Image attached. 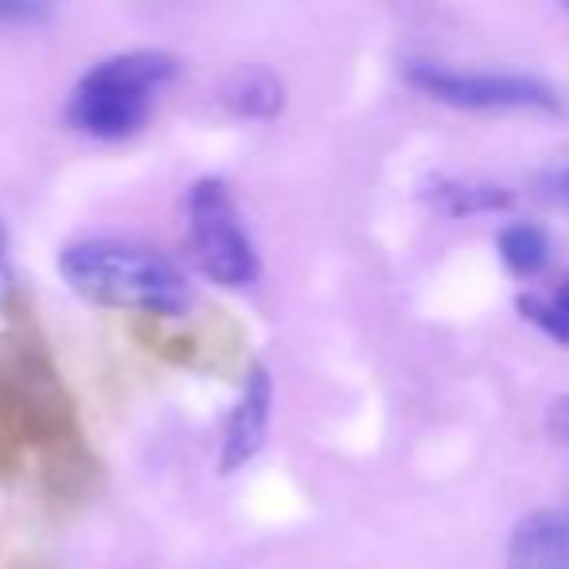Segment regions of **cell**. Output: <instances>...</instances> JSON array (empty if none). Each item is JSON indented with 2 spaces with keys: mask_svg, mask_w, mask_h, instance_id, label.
Wrapping results in <instances>:
<instances>
[{
  "mask_svg": "<svg viewBox=\"0 0 569 569\" xmlns=\"http://www.w3.org/2000/svg\"><path fill=\"white\" fill-rule=\"evenodd\" d=\"M67 284L106 309H133L149 317H180L191 301L183 273L149 246L121 238H82L59 253Z\"/></svg>",
  "mask_w": 569,
  "mask_h": 569,
  "instance_id": "cell-1",
  "label": "cell"
},
{
  "mask_svg": "<svg viewBox=\"0 0 569 569\" xmlns=\"http://www.w3.org/2000/svg\"><path fill=\"white\" fill-rule=\"evenodd\" d=\"M176 79V59L164 51H126L90 67L71 90L67 121L94 141H126L141 133L160 90Z\"/></svg>",
  "mask_w": 569,
  "mask_h": 569,
  "instance_id": "cell-2",
  "label": "cell"
},
{
  "mask_svg": "<svg viewBox=\"0 0 569 569\" xmlns=\"http://www.w3.org/2000/svg\"><path fill=\"white\" fill-rule=\"evenodd\" d=\"M188 250L203 277L222 289H246L258 281L261 261L242 214L222 180H196L188 191Z\"/></svg>",
  "mask_w": 569,
  "mask_h": 569,
  "instance_id": "cell-3",
  "label": "cell"
},
{
  "mask_svg": "<svg viewBox=\"0 0 569 569\" xmlns=\"http://www.w3.org/2000/svg\"><path fill=\"white\" fill-rule=\"evenodd\" d=\"M406 82L421 94L460 110H561V98L550 82L511 71H460L433 59H413L406 67Z\"/></svg>",
  "mask_w": 569,
  "mask_h": 569,
  "instance_id": "cell-4",
  "label": "cell"
},
{
  "mask_svg": "<svg viewBox=\"0 0 569 569\" xmlns=\"http://www.w3.org/2000/svg\"><path fill=\"white\" fill-rule=\"evenodd\" d=\"M269 418H273V379L266 375V367H253L242 382L234 410L227 418V433H222V472H238L242 465H250L258 457V449L266 445Z\"/></svg>",
  "mask_w": 569,
  "mask_h": 569,
  "instance_id": "cell-5",
  "label": "cell"
},
{
  "mask_svg": "<svg viewBox=\"0 0 569 569\" xmlns=\"http://www.w3.org/2000/svg\"><path fill=\"white\" fill-rule=\"evenodd\" d=\"M507 569H569V507L527 515L511 530Z\"/></svg>",
  "mask_w": 569,
  "mask_h": 569,
  "instance_id": "cell-6",
  "label": "cell"
},
{
  "mask_svg": "<svg viewBox=\"0 0 569 569\" xmlns=\"http://www.w3.org/2000/svg\"><path fill=\"white\" fill-rule=\"evenodd\" d=\"M426 196L433 207H441L452 219H472V214L507 211L511 207V191L499 183H476V180H452V176H433L426 183Z\"/></svg>",
  "mask_w": 569,
  "mask_h": 569,
  "instance_id": "cell-7",
  "label": "cell"
},
{
  "mask_svg": "<svg viewBox=\"0 0 569 569\" xmlns=\"http://www.w3.org/2000/svg\"><path fill=\"white\" fill-rule=\"evenodd\" d=\"M222 102H227V110L234 113V118L269 121L281 110V82L269 71H242L227 82Z\"/></svg>",
  "mask_w": 569,
  "mask_h": 569,
  "instance_id": "cell-8",
  "label": "cell"
},
{
  "mask_svg": "<svg viewBox=\"0 0 569 569\" xmlns=\"http://www.w3.org/2000/svg\"><path fill=\"white\" fill-rule=\"evenodd\" d=\"M499 258L515 277H535L550 261V238L535 222H511L499 230Z\"/></svg>",
  "mask_w": 569,
  "mask_h": 569,
  "instance_id": "cell-9",
  "label": "cell"
},
{
  "mask_svg": "<svg viewBox=\"0 0 569 569\" xmlns=\"http://www.w3.org/2000/svg\"><path fill=\"white\" fill-rule=\"evenodd\" d=\"M519 312L527 325H535L542 336H550L553 343L569 348V273L553 284L550 293H522Z\"/></svg>",
  "mask_w": 569,
  "mask_h": 569,
  "instance_id": "cell-10",
  "label": "cell"
},
{
  "mask_svg": "<svg viewBox=\"0 0 569 569\" xmlns=\"http://www.w3.org/2000/svg\"><path fill=\"white\" fill-rule=\"evenodd\" d=\"M40 20H48V9H40V4H0V28L40 24Z\"/></svg>",
  "mask_w": 569,
  "mask_h": 569,
  "instance_id": "cell-11",
  "label": "cell"
},
{
  "mask_svg": "<svg viewBox=\"0 0 569 569\" xmlns=\"http://www.w3.org/2000/svg\"><path fill=\"white\" fill-rule=\"evenodd\" d=\"M538 188H542L550 199H558V203H569V164L566 168H553V172H546V176H538Z\"/></svg>",
  "mask_w": 569,
  "mask_h": 569,
  "instance_id": "cell-12",
  "label": "cell"
},
{
  "mask_svg": "<svg viewBox=\"0 0 569 569\" xmlns=\"http://www.w3.org/2000/svg\"><path fill=\"white\" fill-rule=\"evenodd\" d=\"M550 433H553V441H558L561 449H566V457H569V398H558V402H553Z\"/></svg>",
  "mask_w": 569,
  "mask_h": 569,
  "instance_id": "cell-13",
  "label": "cell"
},
{
  "mask_svg": "<svg viewBox=\"0 0 569 569\" xmlns=\"http://www.w3.org/2000/svg\"><path fill=\"white\" fill-rule=\"evenodd\" d=\"M9 284V242H4V227H0V289Z\"/></svg>",
  "mask_w": 569,
  "mask_h": 569,
  "instance_id": "cell-14",
  "label": "cell"
}]
</instances>
